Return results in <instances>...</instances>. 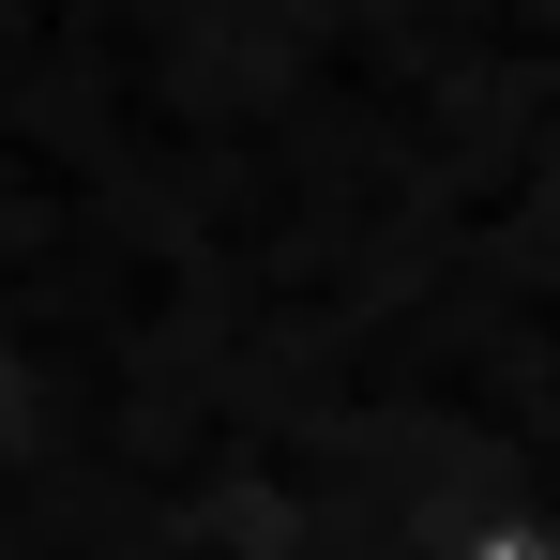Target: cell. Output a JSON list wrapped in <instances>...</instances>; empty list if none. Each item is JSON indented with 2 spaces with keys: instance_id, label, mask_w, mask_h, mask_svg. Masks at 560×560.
Listing matches in <instances>:
<instances>
[{
  "instance_id": "obj_2",
  "label": "cell",
  "mask_w": 560,
  "mask_h": 560,
  "mask_svg": "<svg viewBox=\"0 0 560 560\" xmlns=\"http://www.w3.org/2000/svg\"><path fill=\"white\" fill-rule=\"evenodd\" d=\"M15 440H31V349L0 334V469H15Z\"/></svg>"
},
{
  "instance_id": "obj_1",
  "label": "cell",
  "mask_w": 560,
  "mask_h": 560,
  "mask_svg": "<svg viewBox=\"0 0 560 560\" xmlns=\"http://www.w3.org/2000/svg\"><path fill=\"white\" fill-rule=\"evenodd\" d=\"M455 560H560V515H530V500H500V515H469Z\"/></svg>"
}]
</instances>
